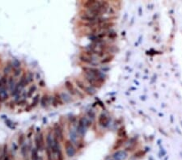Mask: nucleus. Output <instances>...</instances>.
<instances>
[{
  "label": "nucleus",
  "mask_w": 182,
  "mask_h": 160,
  "mask_svg": "<svg viewBox=\"0 0 182 160\" xmlns=\"http://www.w3.org/2000/svg\"><path fill=\"white\" fill-rule=\"evenodd\" d=\"M39 84H40V87H45V83H44V81H40Z\"/></svg>",
  "instance_id": "obj_35"
},
{
  "label": "nucleus",
  "mask_w": 182,
  "mask_h": 160,
  "mask_svg": "<svg viewBox=\"0 0 182 160\" xmlns=\"http://www.w3.org/2000/svg\"><path fill=\"white\" fill-rule=\"evenodd\" d=\"M15 104L17 106H25L28 105V102H27L26 99H20V100H18L17 102L15 103Z\"/></svg>",
  "instance_id": "obj_26"
},
{
  "label": "nucleus",
  "mask_w": 182,
  "mask_h": 160,
  "mask_svg": "<svg viewBox=\"0 0 182 160\" xmlns=\"http://www.w3.org/2000/svg\"><path fill=\"white\" fill-rule=\"evenodd\" d=\"M49 100H50V101H51V104H52L53 107H54V108H57V107H58V101H57V100H56V98H55L54 95L50 96V97H49Z\"/></svg>",
  "instance_id": "obj_28"
},
{
  "label": "nucleus",
  "mask_w": 182,
  "mask_h": 160,
  "mask_svg": "<svg viewBox=\"0 0 182 160\" xmlns=\"http://www.w3.org/2000/svg\"><path fill=\"white\" fill-rule=\"evenodd\" d=\"M53 146H54V134H52V131L50 130L47 134L46 137V154L47 160H54V154H53Z\"/></svg>",
  "instance_id": "obj_1"
},
{
  "label": "nucleus",
  "mask_w": 182,
  "mask_h": 160,
  "mask_svg": "<svg viewBox=\"0 0 182 160\" xmlns=\"http://www.w3.org/2000/svg\"><path fill=\"white\" fill-rule=\"evenodd\" d=\"M142 155H143V153H142V150L141 151L138 152V153H136V154H134V156H135V157H142Z\"/></svg>",
  "instance_id": "obj_34"
},
{
  "label": "nucleus",
  "mask_w": 182,
  "mask_h": 160,
  "mask_svg": "<svg viewBox=\"0 0 182 160\" xmlns=\"http://www.w3.org/2000/svg\"><path fill=\"white\" fill-rule=\"evenodd\" d=\"M30 160H42V157H40L38 153V150L35 147H32L30 151Z\"/></svg>",
  "instance_id": "obj_14"
},
{
  "label": "nucleus",
  "mask_w": 182,
  "mask_h": 160,
  "mask_svg": "<svg viewBox=\"0 0 182 160\" xmlns=\"http://www.w3.org/2000/svg\"><path fill=\"white\" fill-rule=\"evenodd\" d=\"M60 95H61V98H62V102H63V103H69L72 101L71 96H70V95L67 94V93L62 92V93H61Z\"/></svg>",
  "instance_id": "obj_17"
},
{
  "label": "nucleus",
  "mask_w": 182,
  "mask_h": 160,
  "mask_svg": "<svg viewBox=\"0 0 182 160\" xmlns=\"http://www.w3.org/2000/svg\"><path fill=\"white\" fill-rule=\"evenodd\" d=\"M27 74V80H28V82H29V83H32V81L34 80V74H33V73L31 71H29Z\"/></svg>",
  "instance_id": "obj_27"
},
{
  "label": "nucleus",
  "mask_w": 182,
  "mask_h": 160,
  "mask_svg": "<svg viewBox=\"0 0 182 160\" xmlns=\"http://www.w3.org/2000/svg\"><path fill=\"white\" fill-rule=\"evenodd\" d=\"M98 123L102 127H104V128L107 127L108 125H109V117L104 113H102V114L100 115L98 118Z\"/></svg>",
  "instance_id": "obj_11"
},
{
  "label": "nucleus",
  "mask_w": 182,
  "mask_h": 160,
  "mask_svg": "<svg viewBox=\"0 0 182 160\" xmlns=\"http://www.w3.org/2000/svg\"><path fill=\"white\" fill-rule=\"evenodd\" d=\"M113 160H125L128 157L126 150H117L113 154Z\"/></svg>",
  "instance_id": "obj_9"
},
{
  "label": "nucleus",
  "mask_w": 182,
  "mask_h": 160,
  "mask_svg": "<svg viewBox=\"0 0 182 160\" xmlns=\"http://www.w3.org/2000/svg\"><path fill=\"white\" fill-rule=\"evenodd\" d=\"M9 99V94L7 93V87H2L0 89V103H3Z\"/></svg>",
  "instance_id": "obj_12"
},
{
  "label": "nucleus",
  "mask_w": 182,
  "mask_h": 160,
  "mask_svg": "<svg viewBox=\"0 0 182 160\" xmlns=\"http://www.w3.org/2000/svg\"><path fill=\"white\" fill-rule=\"evenodd\" d=\"M79 59H80L81 62H83L87 64V65H91V66H96V64H97L94 57H89V56H87L85 54L80 55Z\"/></svg>",
  "instance_id": "obj_8"
},
{
  "label": "nucleus",
  "mask_w": 182,
  "mask_h": 160,
  "mask_svg": "<svg viewBox=\"0 0 182 160\" xmlns=\"http://www.w3.org/2000/svg\"><path fill=\"white\" fill-rule=\"evenodd\" d=\"M78 134L75 129H71L70 130V141L73 143V144H77L78 143Z\"/></svg>",
  "instance_id": "obj_15"
},
{
  "label": "nucleus",
  "mask_w": 182,
  "mask_h": 160,
  "mask_svg": "<svg viewBox=\"0 0 182 160\" xmlns=\"http://www.w3.org/2000/svg\"><path fill=\"white\" fill-rule=\"evenodd\" d=\"M25 137H26V135L23 133H20L18 137V146H22L23 144H25Z\"/></svg>",
  "instance_id": "obj_20"
},
{
  "label": "nucleus",
  "mask_w": 182,
  "mask_h": 160,
  "mask_svg": "<svg viewBox=\"0 0 182 160\" xmlns=\"http://www.w3.org/2000/svg\"><path fill=\"white\" fill-rule=\"evenodd\" d=\"M64 148L65 152L68 158H73L76 154V149H75L74 144L70 140H66L64 142Z\"/></svg>",
  "instance_id": "obj_6"
},
{
  "label": "nucleus",
  "mask_w": 182,
  "mask_h": 160,
  "mask_svg": "<svg viewBox=\"0 0 182 160\" xmlns=\"http://www.w3.org/2000/svg\"><path fill=\"white\" fill-rule=\"evenodd\" d=\"M54 136L59 141L64 140L63 129L59 124H55L54 126Z\"/></svg>",
  "instance_id": "obj_7"
},
{
  "label": "nucleus",
  "mask_w": 182,
  "mask_h": 160,
  "mask_svg": "<svg viewBox=\"0 0 182 160\" xmlns=\"http://www.w3.org/2000/svg\"><path fill=\"white\" fill-rule=\"evenodd\" d=\"M12 73H13V77L16 79V78L21 76V74H22V70H21V68L13 69V70H12Z\"/></svg>",
  "instance_id": "obj_22"
},
{
  "label": "nucleus",
  "mask_w": 182,
  "mask_h": 160,
  "mask_svg": "<svg viewBox=\"0 0 182 160\" xmlns=\"http://www.w3.org/2000/svg\"><path fill=\"white\" fill-rule=\"evenodd\" d=\"M8 75H5V74H3L2 77L0 78V81H1V83H2V84H3V87H6L7 86V81H8Z\"/></svg>",
  "instance_id": "obj_24"
},
{
  "label": "nucleus",
  "mask_w": 182,
  "mask_h": 160,
  "mask_svg": "<svg viewBox=\"0 0 182 160\" xmlns=\"http://www.w3.org/2000/svg\"><path fill=\"white\" fill-rule=\"evenodd\" d=\"M40 100V94H37V95H35L34 98L32 99V103H31V104H30V107H31L32 109H34V108H36V107L39 104Z\"/></svg>",
  "instance_id": "obj_18"
},
{
  "label": "nucleus",
  "mask_w": 182,
  "mask_h": 160,
  "mask_svg": "<svg viewBox=\"0 0 182 160\" xmlns=\"http://www.w3.org/2000/svg\"><path fill=\"white\" fill-rule=\"evenodd\" d=\"M37 85H35V84H33V85H32V86L30 87L29 89V91L27 92V98L32 97V95L34 94L35 92L37 91Z\"/></svg>",
  "instance_id": "obj_21"
},
{
  "label": "nucleus",
  "mask_w": 182,
  "mask_h": 160,
  "mask_svg": "<svg viewBox=\"0 0 182 160\" xmlns=\"http://www.w3.org/2000/svg\"><path fill=\"white\" fill-rule=\"evenodd\" d=\"M16 83H17L16 79H15V78L13 77V75L9 76L8 81H7V90H8L9 92H12V91L14 90V88L15 87V85H16Z\"/></svg>",
  "instance_id": "obj_10"
},
{
  "label": "nucleus",
  "mask_w": 182,
  "mask_h": 160,
  "mask_svg": "<svg viewBox=\"0 0 182 160\" xmlns=\"http://www.w3.org/2000/svg\"><path fill=\"white\" fill-rule=\"evenodd\" d=\"M113 56H109V57H105L104 59H103V60L101 61V63H104V64H105V63L110 62L111 61L113 60Z\"/></svg>",
  "instance_id": "obj_31"
},
{
  "label": "nucleus",
  "mask_w": 182,
  "mask_h": 160,
  "mask_svg": "<svg viewBox=\"0 0 182 160\" xmlns=\"http://www.w3.org/2000/svg\"><path fill=\"white\" fill-rule=\"evenodd\" d=\"M65 87H66V89L67 90V92H69V94H70L71 95H76V93H75L76 88L74 87V85H73V83H71V82L67 81V82L65 83Z\"/></svg>",
  "instance_id": "obj_13"
},
{
  "label": "nucleus",
  "mask_w": 182,
  "mask_h": 160,
  "mask_svg": "<svg viewBox=\"0 0 182 160\" xmlns=\"http://www.w3.org/2000/svg\"><path fill=\"white\" fill-rule=\"evenodd\" d=\"M12 66L13 69H19L21 66V62L18 59H14L12 62Z\"/></svg>",
  "instance_id": "obj_23"
},
{
  "label": "nucleus",
  "mask_w": 182,
  "mask_h": 160,
  "mask_svg": "<svg viewBox=\"0 0 182 160\" xmlns=\"http://www.w3.org/2000/svg\"><path fill=\"white\" fill-rule=\"evenodd\" d=\"M75 83H76V85H77L79 88L82 90L85 93H87V95H93L94 94H95V89L92 87L87 86L83 81H81L79 79H75Z\"/></svg>",
  "instance_id": "obj_5"
},
{
  "label": "nucleus",
  "mask_w": 182,
  "mask_h": 160,
  "mask_svg": "<svg viewBox=\"0 0 182 160\" xmlns=\"http://www.w3.org/2000/svg\"><path fill=\"white\" fill-rule=\"evenodd\" d=\"M117 135L118 137H125L126 136V131H125V127H121L119 130L117 131Z\"/></svg>",
  "instance_id": "obj_25"
},
{
  "label": "nucleus",
  "mask_w": 182,
  "mask_h": 160,
  "mask_svg": "<svg viewBox=\"0 0 182 160\" xmlns=\"http://www.w3.org/2000/svg\"><path fill=\"white\" fill-rule=\"evenodd\" d=\"M92 125V120L88 119L87 117H81L80 119L78 121V125H77V127H76V132L80 136H84L86 132H87V129L90 127V126Z\"/></svg>",
  "instance_id": "obj_2"
},
{
  "label": "nucleus",
  "mask_w": 182,
  "mask_h": 160,
  "mask_svg": "<svg viewBox=\"0 0 182 160\" xmlns=\"http://www.w3.org/2000/svg\"><path fill=\"white\" fill-rule=\"evenodd\" d=\"M6 124H7V126H8L9 128H12V129H15V126H13V124H12V120H6Z\"/></svg>",
  "instance_id": "obj_32"
},
{
  "label": "nucleus",
  "mask_w": 182,
  "mask_h": 160,
  "mask_svg": "<svg viewBox=\"0 0 182 160\" xmlns=\"http://www.w3.org/2000/svg\"><path fill=\"white\" fill-rule=\"evenodd\" d=\"M54 96H55V98H56L57 101H58V105H62V104H63V102H62V98H61L60 94L58 93V92H56V93L54 94Z\"/></svg>",
  "instance_id": "obj_29"
},
{
  "label": "nucleus",
  "mask_w": 182,
  "mask_h": 160,
  "mask_svg": "<svg viewBox=\"0 0 182 160\" xmlns=\"http://www.w3.org/2000/svg\"><path fill=\"white\" fill-rule=\"evenodd\" d=\"M122 142H123V140H118L117 141V142H116V145H115V146H114V149H118L119 147H120V146H121V144H122Z\"/></svg>",
  "instance_id": "obj_33"
},
{
  "label": "nucleus",
  "mask_w": 182,
  "mask_h": 160,
  "mask_svg": "<svg viewBox=\"0 0 182 160\" xmlns=\"http://www.w3.org/2000/svg\"><path fill=\"white\" fill-rule=\"evenodd\" d=\"M35 148L37 149L38 152H42L46 147V142H45V137H44L43 133H37V134L35 136L34 138Z\"/></svg>",
  "instance_id": "obj_4"
},
{
  "label": "nucleus",
  "mask_w": 182,
  "mask_h": 160,
  "mask_svg": "<svg viewBox=\"0 0 182 160\" xmlns=\"http://www.w3.org/2000/svg\"><path fill=\"white\" fill-rule=\"evenodd\" d=\"M83 70H84V75L96 78L99 79H104V74L101 71H100L98 69L84 66V67H83Z\"/></svg>",
  "instance_id": "obj_3"
},
{
  "label": "nucleus",
  "mask_w": 182,
  "mask_h": 160,
  "mask_svg": "<svg viewBox=\"0 0 182 160\" xmlns=\"http://www.w3.org/2000/svg\"><path fill=\"white\" fill-rule=\"evenodd\" d=\"M87 115H88V119H90V120H94L95 119V114L92 110H89V112H87Z\"/></svg>",
  "instance_id": "obj_30"
},
{
  "label": "nucleus",
  "mask_w": 182,
  "mask_h": 160,
  "mask_svg": "<svg viewBox=\"0 0 182 160\" xmlns=\"http://www.w3.org/2000/svg\"><path fill=\"white\" fill-rule=\"evenodd\" d=\"M12 70H13V68H12V62H8L7 64L5 66V67H4V69H3V73H4L5 75H9V74L11 72H12Z\"/></svg>",
  "instance_id": "obj_19"
},
{
  "label": "nucleus",
  "mask_w": 182,
  "mask_h": 160,
  "mask_svg": "<svg viewBox=\"0 0 182 160\" xmlns=\"http://www.w3.org/2000/svg\"><path fill=\"white\" fill-rule=\"evenodd\" d=\"M40 102L42 108H47L49 104V96L47 94L44 95L43 96L40 98Z\"/></svg>",
  "instance_id": "obj_16"
}]
</instances>
